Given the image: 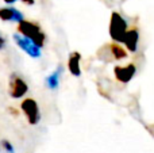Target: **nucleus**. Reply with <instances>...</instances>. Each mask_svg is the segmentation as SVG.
<instances>
[{"instance_id": "nucleus-13", "label": "nucleus", "mask_w": 154, "mask_h": 153, "mask_svg": "<svg viewBox=\"0 0 154 153\" xmlns=\"http://www.w3.org/2000/svg\"><path fill=\"white\" fill-rule=\"evenodd\" d=\"M5 45H7V41H5V38L3 37L2 34H0V50H3V49L5 48Z\"/></svg>"}, {"instance_id": "nucleus-15", "label": "nucleus", "mask_w": 154, "mask_h": 153, "mask_svg": "<svg viewBox=\"0 0 154 153\" xmlns=\"http://www.w3.org/2000/svg\"><path fill=\"white\" fill-rule=\"evenodd\" d=\"M20 2L22 3H24V4H27V5H32V4H34V0H20Z\"/></svg>"}, {"instance_id": "nucleus-9", "label": "nucleus", "mask_w": 154, "mask_h": 153, "mask_svg": "<svg viewBox=\"0 0 154 153\" xmlns=\"http://www.w3.org/2000/svg\"><path fill=\"white\" fill-rule=\"evenodd\" d=\"M80 60H81V54L79 52H73L70 53L69 60H68V69L73 76L79 77L81 75V68H80Z\"/></svg>"}, {"instance_id": "nucleus-4", "label": "nucleus", "mask_w": 154, "mask_h": 153, "mask_svg": "<svg viewBox=\"0 0 154 153\" xmlns=\"http://www.w3.org/2000/svg\"><path fill=\"white\" fill-rule=\"evenodd\" d=\"M29 91L27 83L18 75V73H11L10 80H8V94L12 99H20Z\"/></svg>"}, {"instance_id": "nucleus-8", "label": "nucleus", "mask_w": 154, "mask_h": 153, "mask_svg": "<svg viewBox=\"0 0 154 153\" xmlns=\"http://www.w3.org/2000/svg\"><path fill=\"white\" fill-rule=\"evenodd\" d=\"M138 41H139L138 30H135V29L127 30L123 43H125L126 48H127L131 53H135V52H137V49H138Z\"/></svg>"}, {"instance_id": "nucleus-12", "label": "nucleus", "mask_w": 154, "mask_h": 153, "mask_svg": "<svg viewBox=\"0 0 154 153\" xmlns=\"http://www.w3.org/2000/svg\"><path fill=\"white\" fill-rule=\"evenodd\" d=\"M2 148L4 149L7 153H15V149H14L12 144H11L10 141H7V140H3L2 141Z\"/></svg>"}, {"instance_id": "nucleus-2", "label": "nucleus", "mask_w": 154, "mask_h": 153, "mask_svg": "<svg viewBox=\"0 0 154 153\" xmlns=\"http://www.w3.org/2000/svg\"><path fill=\"white\" fill-rule=\"evenodd\" d=\"M127 33V22L118 12H112L111 22H109V35L118 43H123Z\"/></svg>"}, {"instance_id": "nucleus-16", "label": "nucleus", "mask_w": 154, "mask_h": 153, "mask_svg": "<svg viewBox=\"0 0 154 153\" xmlns=\"http://www.w3.org/2000/svg\"><path fill=\"white\" fill-rule=\"evenodd\" d=\"M16 0H4V3H7V4H14Z\"/></svg>"}, {"instance_id": "nucleus-14", "label": "nucleus", "mask_w": 154, "mask_h": 153, "mask_svg": "<svg viewBox=\"0 0 154 153\" xmlns=\"http://www.w3.org/2000/svg\"><path fill=\"white\" fill-rule=\"evenodd\" d=\"M8 113H10L11 115H14V117H18L19 115V111L15 110L14 107H8Z\"/></svg>"}, {"instance_id": "nucleus-10", "label": "nucleus", "mask_w": 154, "mask_h": 153, "mask_svg": "<svg viewBox=\"0 0 154 153\" xmlns=\"http://www.w3.org/2000/svg\"><path fill=\"white\" fill-rule=\"evenodd\" d=\"M62 72H64V68L60 65L58 68H57L56 70H54L53 73H50V75L46 77V84H48V87L50 89H56L57 87H58L60 84V77H61Z\"/></svg>"}, {"instance_id": "nucleus-5", "label": "nucleus", "mask_w": 154, "mask_h": 153, "mask_svg": "<svg viewBox=\"0 0 154 153\" xmlns=\"http://www.w3.org/2000/svg\"><path fill=\"white\" fill-rule=\"evenodd\" d=\"M14 41H15L16 45H18L23 52H26L30 57H32V58H38V57H41V49L38 48V46H35L30 39L24 38L23 35L14 34Z\"/></svg>"}, {"instance_id": "nucleus-3", "label": "nucleus", "mask_w": 154, "mask_h": 153, "mask_svg": "<svg viewBox=\"0 0 154 153\" xmlns=\"http://www.w3.org/2000/svg\"><path fill=\"white\" fill-rule=\"evenodd\" d=\"M20 110L26 115L27 122L30 125H38L41 121V111L39 106L32 98H26L20 103Z\"/></svg>"}, {"instance_id": "nucleus-11", "label": "nucleus", "mask_w": 154, "mask_h": 153, "mask_svg": "<svg viewBox=\"0 0 154 153\" xmlns=\"http://www.w3.org/2000/svg\"><path fill=\"white\" fill-rule=\"evenodd\" d=\"M109 49H111V54L115 60H123L127 57V52H126L119 43H111Z\"/></svg>"}, {"instance_id": "nucleus-1", "label": "nucleus", "mask_w": 154, "mask_h": 153, "mask_svg": "<svg viewBox=\"0 0 154 153\" xmlns=\"http://www.w3.org/2000/svg\"><path fill=\"white\" fill-rule=\"evenodd\" d=\"M18 31L20 33V35H23L24 38L30 39L35 46L38 48H42L45 45V39L46 35L42 31V29L39 27V24H37L35 22L31 20H22L18 23Z\"/></svg>"}, {"instance_id": "nucleus-7", "label": "nucleus", "mask_w": 154, "mask_h": 153, "mask_svg": "<svg viewBox=\"0 0 154 153\" xmlns=\"http://www.w3.org/2000/svg\"><path fill=\"white\" fill-rule=\"evenodd\" d=\"M0 19L3 22H22L23 14L14 7H4L0 8Z\"/></svg>"}, {"instance_id": "nucleus-6", "label": "nucleus", "mask_w": 154, "mask_h": 153, "mask_svg": "<svg viewBox=\"0 0 154 153\" xmlns=\"http://www.w3.org/2000/svg\"><path fill=\"white\" fill-rule=\"evenodd\" d=\"M135 72H137V69H135V65L134 64H128V65H126V67H115L114 68L115 77L119 81H122V83H128V81L134 77Z\"/></svg>"}]
</instances>
